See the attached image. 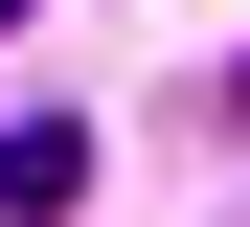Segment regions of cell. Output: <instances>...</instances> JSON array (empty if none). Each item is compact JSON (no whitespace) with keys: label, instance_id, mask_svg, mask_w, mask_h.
Returning <instances> with one entry per match:
<instances>
[{"label":"cell","instance_id":"1","mask_svg":"<svg viewBox=\"0 0 250 227\" xmlns=\"http://www.w3.org/2000/svg\"><path fill=\"white\" fill-rule=\"evenodd\" d=\"M68 182H91V114H0V227H46Z\"/></svg>","mask_w":250,"mask_h":227}]
</instances>
